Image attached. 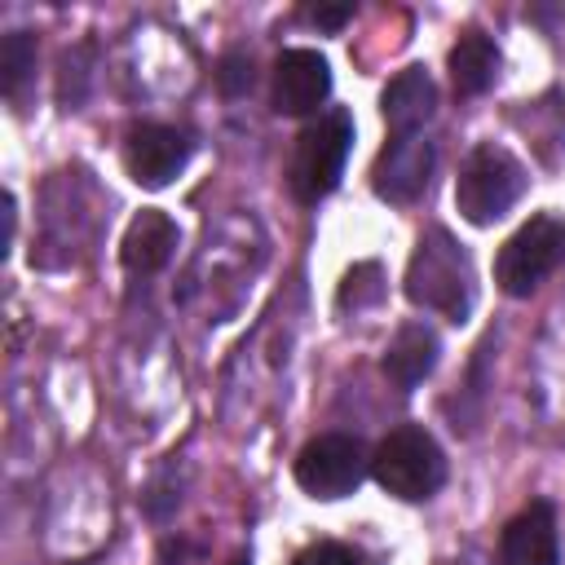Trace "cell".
I'll list each match as a JSON object with an SVG mask.
<instances>
[{
    "label": "cell",
    "mask_w": 565,
    "mask_h": 565,
    "mask_svg": "<svg viewBox=\"0 0 565 565\" xmlns=\"http://www.w3.org/2000/svg\"><path fill=\"white\" fill-rule=\"evenodd\" d=\"M406 296L419 309H433L450 322H463L472 309V265L468 252L446 234L428 230L406 265Z\"/></svg>",
    "instance_id": "obj_1"
},
{
    "label": "cell",
    "mask_w": 565,
    "mask_h": 565,
    "mask_svg": "<svg viewBox=\"0 0 565 565\" xmlns=\"http://www.w3.org/2000/svg\"><path fill=\"white\" fill-rule=\"evenodd\" d=\"M521 190H525L521 159L512 150L494 146V141H481L468 154V163H463V172L455 181V203H459L463 221L494 225V221H503L512 212V203L521 199Z\"/></svg>",
    "instance_id": "obj_2"
},
{
    "label": "cell",
    "mask_w": 565,
    "mask_h": 565,
    "mask_svg": "<svg viewBox=\"0 0 565 565\" xmlns=\"http://www.w3.org/2000/svg\"><path fill=\"white\" fill-rule=\"evenodd\" d=\"M371 472H375V481H380L393 499L419 503V499H428V494L441 490V481H446V459H441V446H437L419 424H402V428H393V433L375 446Z\"/></svg>",
    "instance_id": "obj_3"
},
{
    "label": "cell",
    "mask_w": 565,
    "mask_h": 565,
    "mask_svg": "<svg viewBox=\"0 0 565 565\" xmlns=\"http://www.w3.org/2000/svg\"><path fill=\"white\" fill-rule=\"evenodd\" d=\"M349 146H353L349 110H327L313 124H305V132L296 137V150H291V194L300 203L327 199L344 172Z\"/></svg>",
    "instance_id": "obj_4"
},
{
    "label": "cell",
    "mask_w": 565,
    "mask_h": 565,
    "mask_svg": "<svg viewBox=\"0 0 565 565\" xmlns=\"http://www.w3.org/2000/svg\"><path fill=\"white\" fill-rule=\"evenodd\" d=\"M561 260H565V221L552 216V212H543V216H530V221L499 247L494 282H499L508 296H530Z\"/></svg>",
    "instance_id": "obj_5"
},
{
    "label": "cell",
    "mask_w": 565,
    "mask_h": 565,
    "mask_svg": "<svg viewBox=\"0 0 565 565\" xmlns=\"http://www.w3.org/2000/svg\"><path fill=\"white\" fill-rule=\"evenodd\" d=\"M366 450L358 437L349 433H322L313 441L300 446L296 455V481L305 494L313 499H344L358 490V481L366 477Z\"/></svg>",
    "instance_id": "obj_6"
},
{
    "label": "cell",
    "mask_w": 565,
    "mask_h": 565,
    "mask_svg": "<svg viewBox=\"0 0 565 565\" xmlns=\"http://www.w3.org/2000/svg\"><path fill=\"white\" fill-rule=\"evenodd\" d=\"M190 159V137L168 124H137L124 137V168L137 185L159 190L168 185Z\"/></svg>",
    "instance_id": "obj_7"
},
{
    "label": "cell",
    "mask_w": 565,
    "mask_h": 565,
    "mask_svg": "<svg viewBox=\"0 0 565 565\" xmlns=\"http://www.w3.org/2000/svg\"><path fill=\"white\" fill-rule=\"evenodd\" d=\"M428 177H433V141H424L419 132H406L380 150L371 185L388 203H411L428 190Z\"/></svg>",
    "instance_id": "obj_8"
},
{
    "label": "cell",
    "mask_w": 565,
    "mask_h": 565,
    "mask_svg": "<svg viewBox=\"0 0 565 565\" xmlns=\"http://www.w3.org/2000/svg\"><path fill=\"white\" fill-rule=\"evenodd\" d=\"M331 93V66L313 49H287L274 62V110L313 115Z\"/></svg>",
    "instance_id": "obj_9"
},
{
    "label": "cell",
    "mask_w": 565,
    "mask_h": 565,
    "mask_svg": "<svg viewBox=\"0 0 565 565\" xmlns=\"http://www.w3.org/2000/svg\"><path fill=\"white\" fill-rule=\"evenodd\" d=\"M499 561L503 565H556L561 539H556V512L552 503L534 499L525 503L499 534Z\"/></svg>",
    "instance_id": "obj_10"
},
{
    "label": "cell",
    "mask_w": 565,
    "mask_h": 565,
    "mask_svg": "<svg viewBox=\"0 0 565 565\" xmlns=\"http://www.w3.org/2000/svg\"><path fill=\"white\" fill-rule=\"evenodd\" d=\"M380 110H384V124L393 128V137L419 132L437 110V84L428 79L424 66H406L384 84Z\"/></svg>",
    "instance_id": "obj_11"
},
{
    "label": "cell",
    "mask_w": 565,
    "mask_h": 565,
    "mask_svg": "<svg viewBox=\"0 0 565 565\" xmlns=\"http://www.w3.org/2000/svg\"><path fill=\"white\" fill-rule=\"evenodd\" d=\"M172 252H177V225L159 207L137 212L128 234H124V243H119V256H124L128 274H154V269H163L172 260Z\"/></svg>",
    "instance_id": "obj_12"
},
{
    "label": "cell",
    "mask_w": 565,
    "mask_h": 565,
    "mask_svg": "<svg viewBox=\"0 0 565 565\" xmlns=\"http://www.w3.org/2000/svg\"><path fill=\"white\" fill-rule=\"evenodd\" d=\"M437 366V335L433 327L424 322H406L397 327V335L388 340L384 358H380V371L397 384V388H415L419 380H428Z\"/></svg>",
    "instance_id": "obj_13"
},
{
    "label": "cell",
    "mask_w": 565,
    "mask_h": 565,
    "mask_svg": "<svg viewBox=\"0 0 565 565\" xmlns=\"http://www.w3.org/2000/svg\"><path fill=\"white\" fill-rule=\"evenodd\" d=\"M494 75H499V49H494V40L481 35V31H463L459 44L450 49V79H455V93L477 97V93H486V88L494 84Z\"/></svg>",
    "instance_id": "obj_14"
},
{
    "label": "cell",
    "mask_w": 565,
    "mask_h": 565,
    "mask_svg": "<svg viewBox=\"0 0 565 565\" xmlns=\"http://www.w3.org/2000/svg\"><path fill=\"white\" fill-rule=\"evenodd\" d=\"M31 66H35V44H31V35H26V31L4 35V44H0V84H4L9 97H18V88H22V79L31 75Z\"/></svg>",
    "instance_id": "obj_15"
},
{
    "label": "cell",
    "mask_w": 565,
    "mask_h": 565,
    "mask_svg": "<svg viewBox=\"0 0 565 565\" xmlns=\"http://www.w3.org/2000/svg\"><path fill=\"white\" fill-rule=\"evenodd\" d=\"M384 274H380V265L375 260H366V265H353L349 274H344V282H340V309H371V305H380V296H384V282H380Z\"/></svg>",
    "instance_id": "obj_16"
},
{
    "label": "cell",
    "mask_w": 565,
    "mask_h": 565,
    "mask_svg": "<svg viewBox=\"0 0 565 565\" xmlns=\"http://www.w3.org/2000/svg\"><path fill=\"white\" fill-rule=\"evenodd\" d=\"M252 79H256V71H252V57H243V53H230V57L221 62V71H216V84H221L230 97L247 93Z\"/></svg>",
    "instance_id": "obj_17"
},
{
    "label": "cell",
    "mask_w": 565,
    "mask_h": 565,
    "mask_svg": "<svg viewBox=\"0 0 565 565\" xmlns=\"http://www.w3.org/2000/svg\"><path fill=\"white\" fill-rule=\"evenodd\" d=\"M291 565H366L353 547H344V543H313V547H305Z\"/></svg>",
    "instance_id": "obj_18"
},
{
    "label": "cell",
    "mask_w": 565,
    "mask_h": 565,
    "mask_svg": "<svg viewBox=\"0 0 565 565\" xmlns=\"http://www.w3.org/2000/svg\"><path fill=\"white\" fill-rule=\"evenodd\" d=\"M300 18H305V22H313V26L340 31V26L353 18V9H349V4H309V9H300Z\"/></svg>",
    "instance_id": "obj_19"
}]
</instances>
